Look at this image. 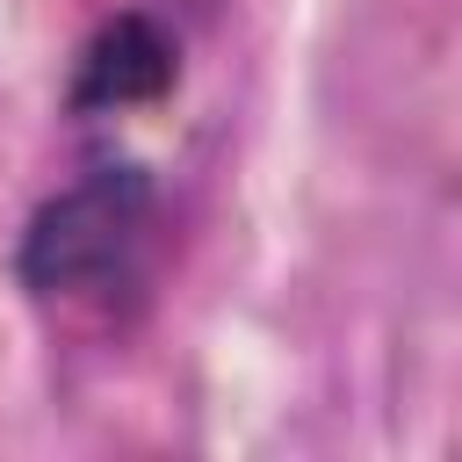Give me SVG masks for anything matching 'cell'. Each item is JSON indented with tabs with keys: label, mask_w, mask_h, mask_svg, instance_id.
<instances>
[{
	"label": "cell",
	"mask_w": 462,
	"mask_h": 462,
	"mask_svg": "<svg viewBox=\"0 0 462 462\" xmlns=\"http://www.w3.org/2000/svg\"><path fill=\"white\" fill-rule=\"evenodd\" d=\"M137 224H144V173L137 166L87 173L79 188H65L58 202L36 209V224L22 238V282L43 289V296L79 289V282H94L123 260Z\"/></svg>",
	"instance_id": "6da1fadb"
},
{
	"label": "cell",
	"mask_w": 462,
	"mask_h": 462,
	"mask_svg": "<svg viewBox=\"0 0 462 462\" xmlns=\"http://www.w3.org/2000/svg\"><path fill=\"white\" fill-rule=\"evenodd\" d=\"M173 87V43L152 14H116L87 58H79V79H72V108H137V101H159Z\"/></svg>",
	"instance_id": "7a4b0ae2"
}]
</instances>
